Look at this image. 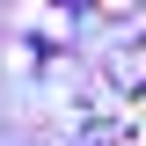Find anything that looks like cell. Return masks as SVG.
Masks as SVG:
<instances>
[{"instance_id": "cell-1", "label": "cell", "mask_w": 146, "mask_h": 146, "mask_svg": "<svg viewBox=\"0 0 146 146\" xmlns=\"http://www.w3.org/2000/svg\"><path fill=\"white\" fill-rule=\"evenodd\" d=\"M95 15H139V0H88Z\"/></svg>"}]
</instances>
